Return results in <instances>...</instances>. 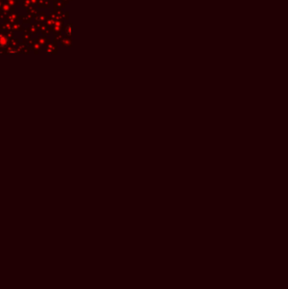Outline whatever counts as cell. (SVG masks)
<instances>
[{
    "label": "cell",
    "mask_w": 288,
    "mask_h": 289,
    "mask_svg": "<svg viewBox=\"0 0 288 289\" xmlns=\"http://www.w3.org/2000/svg\"><path fill=\"white\" fill-rule=\"evenodd\" d=\"M8 43H9V40H8L5 36H3V37L0 38V44H1V46L4 47V46H6Z\"/></svg>",
    "instance_id": "cell-1"
},
{
    "label": "cell",
    "mask_w": 288,
    "mask_h": 289,
    "mask_svg": "<svg viewBox=\"0 0 288 289\" xmlns=\"http://www.w3.org/2000/svg\"><path fill=\"white\" fill-rule=\"evenodd\" d=\"M66 32H67V34L71 35V33H72V27H71L70 25H67V27H66Z\"/></svg>",
    "instance_id": "cell-2"
},
{
    "label": "cell",
    "mask_w": 288,
    "mask_h": 289,
    "mask_svg": "<svg viewBox=\"0 0 288 289\" xmlns=\"http://www.w3.org/2000/svg\"><path fill=\"white\" fill-rule=\"evenodd\" d=\"M9 54H15V53H16V51L14 50V49H11V50L9 51Z\"/></svg>",
    "instance_id": "cell-3"
}]
</instances>
